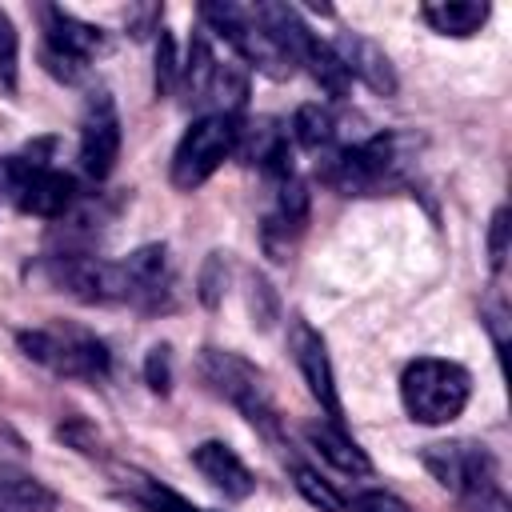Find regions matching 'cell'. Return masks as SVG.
<instances>
[{
    "mask_svg": "<svg viewBox=\"0 0 512 512\" xmlns=\"http://www.w3.org/2000/svg\"><path fill=\"white\" fill-rule=\"evenodd\" d=\"M420 460L460 500V512H512L500 488V464L484 444L440 440V444H424Z\"/></svg>",
    "mask_w": 512,
    "mask_h": 512,
    "instance_id": "6da1fadb",
    "label": "cell"
},
{
    "mask_svg": "<svg viewBox=\"0 0 512 512\" xmlns=\"http://www.w3.org/2000/svg\"><path fill=\"white\" fill-rule=\"evenodd\" d=\"M472 396V376L464 364L444 356H416L400 372V404L412 424H452Z\"/></svg>",
    "mask_w": 512,
    "mask_h": 512,
    "instance_id": "7a4b0ae2",
    "label": "cell"
},
{
    "mask_svg": "<svg viewBox=\"0 0 512 512\" xmlns=\"http://www.w3.org/2000/svg\"><path fill=\"white\" fill-rule=\"evenodd\" d=\"M404 148H408V140L396 132H376L360 144L332 148V152H324L320 180L344 196H364V192L388 188L404 172V160H408Z\"/></svg>",
    "mask_w": 512,
    "mask_h": 512,
    "instance_id": "3957f363",
    "label": "cell"
},
{
    "mask_svg": "<svg viewBox=\"0 0 512 512\" xmlns=\"http://www.w3.org/2000/svg\"><path fill=\"white\" fill-rule=\"evenodd\" d=\"M20 352L28 360H36L40 368L68 376V380H104L112 368L108 344L76 324H44V328H28L16 336Z\"/></svg>",
    "mask_w": 512,
    "mask_h": 512,
    "instance_id": "277c9868",
    "label": "cell"
},
{
    "mask_svg": "<svg viewBox=\"0 0 512 512\" xmlns=\"http://www.w3.org/2000/svg\"><path fill=\"white\" fill-rule=\"evenodd\" d=\"M196 368H200V380L208 384V392L228 400L264 436H276V404L264 384V372L252 360H244L240 352H228V348H204Z\"/></svg>",
    "mask_w": 512,
    "mask_h": 512,
    "instance_id": "5b68a950",
    "label": "cell"
},
{
    "mask_svg": "<svg viewBox=\"0 0 512 512\" xmlns=\"http://www.w3.org/2000/svg\"><path fill=\"white\" fill-rule=\"evenodd\" d=\"M200 24L204 32L220 36L236 60L244 68H256L272 80H284L296 72L292 56L276 44V36L264 28V20L256 16V8H244V4H200Z\"/></svg>",
    "mask_w": 512,
    "mask_h": 512,
    "instance_id": "8992f818",
    "label": "cell"
},
{
    "mask_svg": "<svg viewBox=\"0 0 512 512\" xmlns=\"http://www.w3.org/2000/svg\"><path fill=\"white\" fill-rule=\"evenodd\" d=\"M0 192L28 216L40 220H64L76 204V180L44 160L28 156H4L0 160Z\"/></svg>",
    "mask_w": 512,
    "mask_h": 512,
    "instance_id": "52a82bcc",
    "label": "cell"
},
{
    "mask_svg": "<svg viewBox=\"0 0 512 512\" xmlns=\"http://www.w3.org/2000/svg\"><path fill=\"white\" fill-rule=\"evenodd\" d=\"M236 128L240 120L220 116V112L196 116L172 152V184L180 192H196L236 152Z\"/></svg>",
    "mask_w": 512,
    "mask_h": 512,
    "instance_id": "ba28073f",
    "label": "cell"
},
{
    "mask_svg": "<svg viewBox=\"0 0 512 512\" xmlns=\"http://www.w3.org/2000/svg\"><path fill=\"white\" fill-rule=\"evenodd\" d=\"M44 276L84 300V304H124V284H120V264L96 256L92 248H56L44 256Z\"/></svg>",
    "mask_w": 512,
    "mask_h": 512,
    "instance_id": "9c48e42d",
    "label": "cell"
},
{
    "mask_svg": "<svg viewBox=\"0 0 512 512\" xmlns=\"http://www.w3.org/2000/svg\"><path fill=\"white\" fill-rule=\"evenodd\" d=\"M76 160L88 180H108L120 160V112H116V100L108 88H92L84 100Z\"/></svg>",
    "mask_w": 512,
    "mask_h": 512,
    "instance_id": "30bf717a",
    "label": "cell"
},
{
    "mask_svg": "<svg viewBox=\"0 0 512 512\" xmlns=\"http://www.w3.org/2000/svg\"><path fill=\"white\" fill-rule=\"evenodd\" d=\"M288 352H292V360H296V368L308 384V396L324 408L328 424L344 428V404H340V392H336V372H332L328 344L304 316H296L292 328H288Z\"/></svg>",
    "mask_w": 512,
    "mask_h": 512,
    "instance_id": "8fae6325",
    "label": "cell"
},
{
    "mask_svg": "<svg viewBox=\"0 0 512 512\" xmlns=\"http://www.w3.org/2000/svg\"><path fill=\"white\" fill-rule=\"evenodd\" d=\"M120 264V284H124V304L140 312H164L172 308V264L164 244H140L128 252Z\"/></svg>",
    "mask_w": 512,
    "mask_h": 512,
    "instance_id": "7c38bea8",
    "label": "cell"
},
{
    "mask_svg": "<svg viewBox=\"0 0 512 512\" xmlns=\"http://www.w3.org/2000/svg\"><path fill=\"white\" fill-rule=\"evenodd\" d=\"M308 224V184L292 172V176H280L272 180V208L260 224V244L272 260H288L296 236L304 232Z\"/></svg>",
    "mask_w": 512,
    "mask_h": 512,
    "instance_id": "4fadbf2b",
    "label": "cell"
},
{
    "mask_svg": "<svg viewBox=\"0 0 512 512\" xmlns=\"http://www.w3.org/2000/svg\"><path fill=\"white\" fill-rule=\"evenodd\" d=\"M332 52L344 64L348 80H360L368 92H376V96H396L400 92V76H396L388 52L376 40H368L360 32H340L332 40Z\"/></svg>",
    "mask_w": 512,
    "mask_h": 512,
    "instance_id": "5bb4252c",
    "label": "cell"
},
{
    "mask_svg": "<svg viewBox=\"0 0 512 512\" xmlns=\"http://www.w3.org/2000/svg\"><path fill=\"white\" fill-rule=\"evenodd\" d=\"M36 16H40V32H44L40 44L44 48H56V52L80 60V64H92L108 48V40H104V32L96 24H88V20H80V16L64 12V8H56V4H40Z\"/></svg>",
    "mask_w": 512,
    "mask_h": 512,
    "instance_id": "9a60e30c",
    "label": "cell"
},
{
    "mask_svg": "<svg viewBox=\"0 0 512 512\" xmlns=\"http://www.w3.org/2000/svg\"><path fill=\"white\" fill-rule=\"evenodd\" d=\"M192 468L216 488L224 492V500H248L256 492V476L252 468L236 456V448H228L224 440H204L192 448Z\"/></svg>",
    "mask_w": 512,
    "mask_h": 512,
    "instance_id": "2e32d148",
    "label": "cell"
},
{
    "mask_svg": "<svg viewBox=\"0 0 512 512\" xmlns=\"http://www.w3.org/2000/svg\"><path fill=\"white\" fill-rule=\"evenodd\" d=\"M56 492L28 468L0 460V512H56Z\"/></svg>",
    "mask_w": 512,
    "mask_h": 512,
    "instance_id": "e0dca14e",
    "label": "cell"
},
{
    "mask_svg": "<svg viewBox=\"0 0 512 512\" xmlns=\"http://www.w3.org/2000/svg\"><path fill=\"white\" fill-rule=\"evenodd\" d=\"M304 436L320 452V460H328L336 472H348V476H368L372 472V460L364 456V448L344 428H336L328 420H316V424L304 428Z\"/></svg>",
    "mask_w": 512,
    "mask_h": 512,
    "instance_id": "ac0fdd59",
    "label": "cell"
},
{
    "mask_svg": "<svg viewBox=\"0 0 512 512\" xmlns=\"http://www.w3.org/2000/svg\"><path fill=\"white\" fill-rule=\"evenodd\" d=\"M488 16H492V8H488L484 0H432V4L420 8V20H424L432 32L456 36V40L476 36V32L488 24Z\"/></svg>",
    "mask_w": 512,
    "mask_h": 512,
    "instance_id": "d6986e66",
    "label": "cell"
},
{
    "mask_svg": "<svg viewBox=\"0 0 512 512\" xmlns=\"http://www.w3.org/2000/svg\"><path fill=\"white\" fill-rule=\"evenodd\" d=\"M216 64H220V56H216L208 32H204V28L192 32V40H188V60L180 64V84H176V92L184 96V104H196V108L208 104V88H212Z\"/></svg>",
    "mask_w": 512,
    "mask_h": 512,
    "instance_id": "ffe728a7",
    "label": "cell"
},
{
    "mask_svg": "<svg viewBox=\"0 0 512 512\" xmlns=\"http://www.w3.org/2000/svg\"><path fill=\"white\" fill-rule=\"evenodd\" d=\"M120 496L136 508V512H208V508H196L192 500H184L180 492H172L168 484H160V480H152V476H144V472H136V468H128V472H120Z\"/></svg>",
    "mask_w": 512,
    "mask_h": 512,
    "instance_id": "44dd1931",
    "label": "cell"
},
{
    "mask_svg": "<svg viewBox=\"0 0 512 512\" xmlns=\"http://www.w3.org/2000/svg\"><path fill=\"white\" fill-rule=\"evenodd\" d=\"M288 136L304 148V152H332L336 148V116L324 104H300L292 112V128Z\"/></svg>",
    "mask_w": 512,
    "mask_h": 512,
    "instance_id": "7402d4cb",
    "label": "cell"
},
{
    "mask_svg": "<svg viewBox=\"0 0 512 512\" xmlns=\"http://www.w3.org/2000/svg\"><path fill=\"white\" fill-rule=\"evenodd\" d=\"M292 484H296V492H300L312 508H320V512H348V496L336 492L316 468H308V464H292Z\"/></svg>",
    "mask_w": 512,
    "mask_h": 512,
    "instance_id": "603a6c76",
    "label": "cell"
},
{
    "mask_svg": "<svg viewBox=\"0 0 512 512\" xmlns=\"http://www.w3.org/2000/svg\"><path fill=\"white\" fill-rule=\"evenodd\" d=\"M180 84V56H176V40L168 28L156 32V72H152V88L156 96H172Z\"/></svg>",
    "mask_w": 512,
    "mask_h": 512,
    "instance_id": "cb8c5ba5",
    "label": "cell"
},
{
    "mask_svg": "<svg viewBox=\"0 0 512 512\" xmlns=\"http://www.w3.org/2000/svg\"><path fill=\"white\" fill-rule=\"evenodd\" d=\"M16 80H20V36L12 16L0 8V88L16 92Z\"/></svg>",
    "mask_w": 512,
    "mask_h": 512,
    "instance_id": "d4e9b609",
    "label": "cell"
},
{
    "mask_svg": "<svg viewBox=\"0 0 512 512\" xmlns=\"http://www.w3.org/2000/svg\"><path fill=\"white\" fill-rule=\"evenodd\" d=\"M224 284H228V260H224V252H212V256L204 260V268H200V280H196L204 308H216V304H220Z\"/></svg>",
    "mask_w": 512,
    "mask_h": 512,
    "instance_id": "484cf974",
    "label": "cell"
},
{
    "mask_svg": "<svg viewBox=\"0 0 512 512\" xmlns=\"http://www.w3.org/2000/svg\"><path fill=\"white\" fill-rule=\"evenodd\" d=\"M348 512H412V504L388 488H364L348 500Z\"/></svg>",
    "mask_w": 512,
    "mask_h": 512,
    "instance_id": "4316f807",
    "label": "cell"
},
{
    "mask_svg": "<svg viewBox=\"0 0 512 512\" xmlns=\"http://www.w3.org/2000/svg\"><path fill=\"white\" fill-rule=\"evenodd\" d=\"M144 380H148V388H152V392H160V396L172 388V348H168V344L148 348V360H144Z\"/></svg>",
    "mask_w": 512,
    "mask_h": 512,
    "instance_id": "83f0119b",
    "label": "cell"
},
{
    "mask_svg": "<svg viewBox=\"0 0 512 512\" xmlns=\"http://www.w3.org/2000/svg\"><path fill=\"white\" fill-rule=\"evenodd\" d=\"M504 260H508V208H496L488 224V264L496 276L504 272Z\"/></svg>",
    "mask_w": 512,
    "mask_h": 512,
    "instance_id": "f1b7e54d",
    "label": "cell"
},
{
    "mask_svg": "<svg viewBox=\"0 0 512 512\" xmlns=\"http://www.w3.org/2000/svg\"><path fill=\"white\" fill-rule=\"evenodd\" d=\"M164 8L160 4H132L128 12H124V24H128V32L136 36V40H144V36H156L164 24Z\"/></svg>",
    "mask_w": 512,
    "mask_h": 512,
    "instance_id": "f546056e",
    "label": "cell"
},
{
    "mask_svg": "<svg viewBox=\"0 0 512 512\" xmlns=\"http://www.w3.org/2000/svg\"><path fill=\"white\" fill-rule=\"evenodd\" d=\"M60 436L68 440V444H76L80 452H88V456H100V448H96V436H92V428L88 424H68V428H60Z\"/></svg>",
    "mask_w": 512,
    "mask_h": 512,
    "instance_id": "4dcf8cb0",
    "label": "cell"
}]
</instances>
